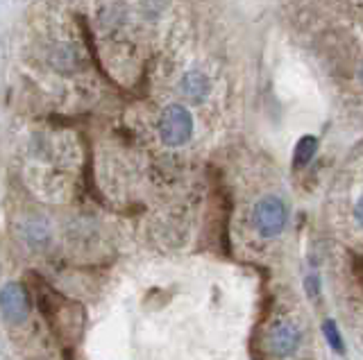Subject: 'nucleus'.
Wrapping results in <instances>:
<instances>
[{
  "mask_svg": "<svg viewBox=\"0 0 363 360\" xmlns=\"http://www.w3.org/2000/svg\"><path fill=\"white\" fill-rule=\"evenodd\" d=\"M306 292H309L311 299L318 295V292H320V284H318L315 277H306Z\"/></svg>",
  "mask_w": 363,
  "mask_h": 360,
  "instance_id": "obj_9",
  "label": "nucleus"
},
{
  "mask_svg": "<svg viewBox=\"0 0 363 360\" xmlns=\"http://www.w3.org/2000/svg\"><path fill=\"white\" fill-rule=\"evenodd\" d=\"M300 329L291 322H279L270 329L268 333V347H270V354L277 356V358H289L298 352L300 347Z\"/></svg>",
  "mask_w": 363,
  "mask_h": 360,
  "instance_id": "obj_4",
  "label": "nucleus"
},
{
  "mask_svg": "<svg viewBox=\"0 0 363 360\" xmlns=\"http://www.w3.org/2000/svg\"><path fill=\"white\" fill-rule=\"evenodd\" d=\"M182 93H184L191 103H202L204 98L209 93V80L207 75L200 71H191L182 77Z\"/></svg>",
  "mask_w": 363,
  "mask_h": 360,
  "instance_id": "obj_5",
  "label": "nucleus"
},
{
  "mask_svg": "<svg viewBox=\"0 0 363 360\" xmlns=\"http://www.w3.org/2000/svg\"><path fill=\"white\" fill-rule=\"evenodd\" d=\"M323 331H325L327 342L332 344L334 352L343 354V352H345V347H343V337H340V333H338V329H336V324H334L332 320H327V322H325V326H323Z\"/></svg>",
  "mask_w": 363,
  "mask_h": 360,
  "instance_id": "obj_8",
  "label": "nucleus"
},
{
  "mask_svg": "<svg viewBox=\"0 0 363 360\" xmlns=\"http://www.w3.org/2000/svg\"><path fill=\"white\" fill-rule=\"evenodd\" d=\"M315 148H318V141L313 137H302L298 141V145H295V154H293L295 168H302V166L309 163L315 154Z\"/></svg>",
  "mask_w": 363,
  "mask_h": 360,
  "instance_id": "obj_7",
  "label": "nucleus"
},
{
  "mask_svg": "<svg viewBox=\"0 0 363 360\" xmlns=\"http://www.w3.org/2000/svg\"><path fill=\"white\" fill-rule=\"evenodd\" d=\"M354 216H357V222L363 227V195L359 197V202H357V209H354Z\"/></svg>",
  "mask_w": 363,
  "mask_h": 360,
  "instance_id": "obj_10",
  "label": "nucleus"
},
{
  "mask_svg": "<svg viewBox=\"0 0 363 360\" xmlns=\"http://www.w3.org/2000/svg\"><path fill=\"white\" fill-rule=\"evenodd\" d=\"M361 82H363V69H361Z\"/></svg>",
  "mask_w": 363,
  "mask_h": 360,
  "instance_id": "obj_11",
  "label": "nucleus"
},
{
  "mask_svg": "<svg viewBox=\"0 0 363 360\" xmlns=\"http://www.w3.org/2000/svg\"><path fill=\"white\" fill-rule=\"evenodd\" d=\"M286 207L275 195H268L255 207V227L261 238H275L286 224Z\"/></svg>",
  "mask_w": 363,
  "mask_h": 360,
  "instance_id": "obj_2",
  "label": "nucleus"
},
{
  "mask_svg": "<svg viewBox=\"0 0 363 360\" xmlns=\"http://www.w3.org/2000/svg\"><path fill=\"white\" fill-rule=\"evenodd\" d=\"M0 313L9 324H23L28 320L30 303L21 284H5L0 288Z\"/></svg>",
  "mask_w": 363,
  "mask_h": 360,
  "instance_id": "obj_3",
  "label": "nucleus"
},
{
  "mask_svg": "<svg viewBox=\"0 0 363 360\" xmlns=\"http://www.w3.org/2000/svg\"><path fill=\"white\" fill-rule=\"evenodd\" d=\"M50 238V231H48V224L41 222V220H30L26 222V243H30L32 247H45Z\"/></svg>",
  "mask_w": 363,
  "mask_h": 360,
  "instance_id": "obj_6",
  "label": "nucleus"
},
{
  "mask_svg": "<svg viewBox=\"0 0 363 360\" xmlns=\"http://www.w3.org/2000/svg\"><path fill=\"white\" fill-rule=\"evenodd\" d=\"M193 134V118L186 107L170 105L164 109L162 118H159V137L168 145V148H179L184 145Z\"/></svg>",
  "mask_w": 363,
  "mask_h": 360,
  "instance_id": "obj_1",
  "label": "nucleus"
}]
</instances>
